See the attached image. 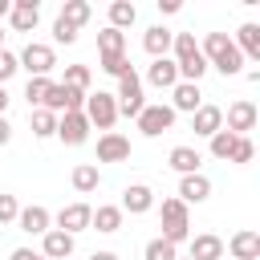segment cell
<instances>
[{
	"label": "cell",
	"mask_w": 260,
	"mask_h": 260,
	"mask_svg": "<svg viewBox=\"0 0 260 260\" xmlns=\"http://www.w3.org/2000/svg\"><path fill=\"white\" fill-rule=\"evenodd\" d=\"M16 65L28 69V77H49V73L57 69V53H53V45H45V41H28V45L20 49Z\"/></svg>",
	"instance_id": "1"
},
{
	"label": "cell",
	"mask_w": 260,
	"mask_h": 260,
	"mask_svg": "<svg viewBox=\"0 0 260 260\" xmlns=\"http://www.w3.org/2000/svg\"><path fill=\"white\" fill-rule=\"evenodd\" d=\"M81 114H85V122H89V126H98V130H110V126L118 122V98H114V93H106V89H98V93H85V106H81Z\"/></svg>",
	"instance_id": "2"
},
{
	"label": "cell",
	"mask_w": 260,
	"mask_h": 260,
	"mask_svg": "<svg viewBox=\"0 0 260 260\" xmlns=\"http://www.w3.org/2000/svg\"><path fill=\"white\" fill-rule=\"evenodd\" d=\"M118 114H126V118H138L142 110H146V98H142V77L130 69L126 77H118Z\"/></svg>",
	"instance_id": "3"
},
{
	"label": "cell",
	"mask_w": 260,
	"mask_h": 260,
	"mask_svg": "<svg viewBox=\"0 0 260 260\" xmlns=\"http://www.w3.org/2000/svg\"><path fill=\"white\" fill-rule=\"evenodd\" d=\"M134 122H138V130H142L146 138H158V134H167V130L175 126V110L158 102V106H146V110H142Z\"/></svg>",
	"instance_id": "4"
},
{
	"label": "cell",
	"mask_w": 260,
	"mask_h": 260,
	"mask_svg": "<svg viewBox=\"0 0 260 260\" xmlns=\"http://www.w3.org/2000/svg\"><path fill=\"white\" fill-rule=\"evenodd\" d=\"M256 118H260V114H256V106H252L248 98H244V102H232V106H228V126H223V130H232L236 138H248V130H256Z\"/></svg>",
	"instance_id": "5"
},
{
	"label": "cell",
	"mask_w": 260,
	"mask_h": 260,
	"mask_svg": "<svg viewBox=\"0 0 260 260\" xmlns=\"http://www.w3.org/2000/svg\"><path fill=\"white\" fill-rule=\"evenodd\" d=\"M89 215H93V207H89V203H65V207L57 211V232L77 236V232H85V228H89Z\"/></svg>",
	"instance_id": "6"
},
{
	"label": "cell",
	"mask_w": 260,
	"mask_h": 260,
	"mask_svg": "<svg viewBox=\"0 0 260 260\" xmlns=\"http://www.w3.org/2000/svg\"><path fill=\"white\" fill-rule=\"evenodd\" d=\"M57 138H61L65 146H81V142L89 138L85 114H81V110H77V114H61V118H57Z\"/></svg>",
	"instance_id": "7"
},
{
	"label": "cell",
	"mask_w": 260,
	"mask_h": 260,
	"mask_svg": "<svg viewBox=\"0 0 260 260\" xmlns=\"http://www.w3.org/2000/svg\"><path fill=\"white\" fill-rule=\"evenodd\" d=\"M130 158V138L118 130H106L98 138V162H126Z\"/></svg>",
	"instance_id": "8"
},
{
	"label": "cell",
	"mask_w": 260,
	"mask_h": 260,
	"mask_svg": "<svg viewBox=\"0 0 260 260\" xmlns=\"http://www.w3.org/2000/svg\"><path fill=\"white\" fill-rule=\"evenodd\" d=\"M118 207H122V215H126V211H130V215H146V211L154 207V191H150L146 183H130V187L122 191V203H118Z\"/></svg>",
	"instance_id": "9"
},
{
	"label": "cell",
	"mask_w": 260,
	"mask_h": 260,
	"mask_svg": "<svg viewBox=\"0 0 260 260\" xmlns=\"http://www.w3.org/2000/svg\"><path fill=\"white\" fill-rule=\"evenodd\" d=\"M146 81H150L154 89H175V85H179V65H175L171 57H154L150 69H146Z\"/></svg>",
	"instance_id": "10"
},
{
	"label": "cell",
	"mask_w": 260,
	"mask_h": 260,
	"mask_svg": "<svg viewBox=\"0 0 260 260\" xmlns=\"http://www.w3.org/2000/svg\"><path fill=\"white\" fill-rule=\"evenodd\" d=\"M175 199H183L187 207H191V203L211 199V179H207V175H183V179H179V195H175Z\"/></svg>",
	"instance_id": "11"
},
{
	"label": "cell",
	"mask_w": 260,
	"mask_h": 260,
	"mask_svg": "<svg viewBox=\"0 0 260 260\" xmlns=\"http://www.w3.org/2000/svg\"><path fill=\"white\" fill-rule=\"evenodd\" d=\"M8 20H12L16 32H32V28L41 24V8H37V0H12Z\"/></svg>",
	"instance_id": "12"
},
{
	"label": "cell",
	"mask_w": 260,
	"mask_h": 260,
	"mask_svg": "<svg viewBox=\"0 0 260 260\" xmlns=\"http://www.w3.org/2000/svg\"><path fill=\"white\" fill-rule=\"evenodd\" d=\"M203 106V93H199V85H191V81H179L175 89H171V110L175 114H195Z\"/></svg>",
	"instance_id": "13"
},
{
	"label": "cell",
	"mask_w": 260,
	"mask_h": 260,
	"mask_svg": "<svg viewBox=\"0 0 260 260\" xmlns=\"http://www.w3.org/2000/svg\"><path fill=\"white\" fill-rule=\"evenodd\" d=\"M191 130H195V134H203V138H211L215 130H223V110L203 102V106L191 114Z\"/></svg>",
	"instance_id": "14"
},
{
	"label": "cell",
	"mask_w": 260,
	"mask_h": 260,
	"mask_svg": "<svg viewBox=\"0 0 260 260\" xmlns=\"http://www.w3.org/2000/svg\"><path fill=\"white\" fill-rule=\"evenodd\" d=\"M41 256H45V260H65V256H73V236L49 228V232L41 236Z\"/></svg>",
	"instance_id": "15"
},
{
	"label": "cell",
	"mask_w": 260,
	"mask_h": 260,
	"mask_svg": "<svg viewBox=\"0 0 260 260\" xmlns=\"http://www.w3.org/2000/svg\"><path fill=\"white\" fill-rule=\"evenodd\" d=\"M16 223H20V232H28V236H45V232H49V223H53V215H49L41 203H32V207H20Z\"/></svg>",
	"instance_id": "16"
},
{
	"label": "cell",
	"mask_w": 260,
	"mask_h": 260,
	"mask_svg": "<svg viewBox=\"0 0 260 260\" xmlns=\"http://www.w3.org/2000/svg\"><path fill=\"white\" fill-rule=\"evenodd\" d=\"M236 49H240V57L244 61H260V24H240V32H236V41H232Z\"/></svg>",
	"instance_id": "17"
},
{
	"label": "cell",
	"mask_w": 260,
	"mask_h": 260,
	"mask_svg": "<svg viewBox=\"0 0 260 260\" xmlns=\"http://www.w3.org/2000/svg\"><path fill=\"white\" fill-rule=\"evenodd\" d=\"M228 252H232V260H260V236L256 232H236L228 240Z\"/></svg>",
	"instance_id": "18"
},
{
	"label": "cell",
	"mask_w": 260,
	"mask_h": 260,
	"mask_svg": "<svg viewBox=\"0 0 260 260\" xmlns=\"http://www.w3.org/2000/svg\"><path fill=\"white\" fill-rule=\"evenodd\" d=\"M171 41H175V32L162 28V24H150V28L142 32V49H146L150 57H167V53H171Z\"/></svg>",
	"instance_id": "19"
},
{
	"label": "cell",
	"mask_w": 260,
	"mask_h": 260,
	"mask_svg": "<svg viewBox=\"0 0 260 260\" xmlns=\"http://www.w3.org/2000/svg\"><path fill=\"white\" fill-rule=\"evenodd\" d=\"M89 228H98V232L114 236V232L122 228V207H118V203H102V207L89 215Z\"/></svg>",
	"instance_id": "20"
},
{
	"label": "cell",
	"mask_w": 260,
	"mask_h": 260,
	"mask_svg": "<svg viewBox=\"0 0 260 260\" xmlns=\"http://www.w3.org/2000/svg\"><path fill=\"white\" fill-rule=\"evenodd\" d=\"M223 256V240L203 232V236H191V260H219Z\"/></svg>",
	"instance_id": "21"
},
{
	"label": "cell",
	"mask_w": 260,
	"mask_h": 260,
	"mask_svg": "<svg viewBox=\"0 0 260 260\" xmlns=\"http://www.w3.org/2000/svg\"><path fill=\"white\" fill-rule=\"evenodd\" d=\"M167 162H171L179 175H199V162H203V158H199V150H195V146H175Z\"/></svg>",
	"instance_id": "22"
},
{
	"label": "cell",
	"mask_w": 260,
	"mask_h": 260,
	"mask_svg": "<svg viewBox=\"0 0 260 260\" xmlns=\"http://www.w3.org/2000/svg\"><path fill=\"white\" fill-rule=\"evenodd\" d=\"M69 179H73V191H77V195H89V191H98V183H102V175H98L93 162H77Z\"/></svg>",
	"instance_id": "23"
},
{
	"label": "cell",
	"mask_w": 260,
	"mask_h": 260,
	"mask_svg": "<svg viewBox=\"0 0 260 260\" xmlns=\"http://www.w3.org/2000/svg\"><path fill=\"white\" fill-rule=\"evenodd\" d=\"M134 20H138V8H134L130 0H114V4H110V28L122 32V28H130Z\"/></svg>",
	"instance_id": "24"
},
{
	"label": "cell",
	"mask_w": 260,
	"mask_h": 260,
	"mask_svg": "<svg viewBox=\"0 0 260 260\" xmlns=\"http://www.w3.org/2000/svg\"><path fill=\"white\" fill-rule=\"evenodd\" d=\"M171 61L175 65H183V61H191V57H199V45H195V32H175V41H171Z\"/></svg>",
	"instance_id": "25"
},
{
	"label": "cell",
	"mask_w": 260,
	"mask_h": 260,
	"mask_svg": "<svg viewBox=\"0 0 260 260\" xmlns=\"http://www.w3.org/2000/svg\"><path fill=\"white\" fill-rule=\"evenodd\" d=\"M207 65H215L223 77H236V73H244V57H240V49H236V45H228V49H223L215 61H207Z\"/></svg>",
	"instance_id": "26"
},
{
	"label": "cell",
	"mask_w": 260,
	"mask_h": 260,
	"mask_svg": "<svg viewBox=\"0 0 260 260\" xmlns=\"http://www.w3.org/2000/svg\"><path fill=\"white\" fill-rule=\"evenodd\" d=\"M98 65H102V73H110V77H126V73L134 69L126 53H98Z\"/></svg>",
	"instance_id": "27"
},
{
	"label": "cell",
	"mask_w": 260,
	"mask_h": 260,
	"mask_svg": "<svg viewBox=\"0 0 260 260\" xmlns=\"http://www.w3.org/2000/svg\"><path fill=\"white\" fill-rule=\"evenodd\" d=\"M57 20H65V24L81 28V24L89 20V4H85V0H65V4H61V16H57Z\"/></svg>",
	"instance_id": "28"
},
{
	"label": "cell",
	"mask_w": 260,
	"mask_h": 260,
	"mask_svg": "<svg viewBox=\"0 0 260 260\" xmlns=\"http://www.w3.org/2000/svg\"><path fill=\"white\" fill-rule=\"evenodd\" d=\"M162 228H187V203L183 199H162Z\"/></svg>",
	"instance_id": "29"
},
{
	"label": "cell",
	"mask_w": 260,
	"mask_h": 260,
	"mask_svg": "<svg viewBox=\"0 0 260 260\" xmlns=\"http://www.w3.org/2000/svg\"><path fill=\"white\" fill-rule=\"evenodd\" d=\"M98 53H126V32H118V28H102L98 32Z\"/></svg>",
	"instance_id": "30"
},
{
	"label": "cell",
	"mask_w": 260,
	"mask_h": 260,
	"mask_svg": "<svg viewBox=\"0 0 260 260\" xmlns=\"http://www.w3.org/2000/svg\"><path fill=\"white\" fill-rule=\"evenodd\" d=\"M32 134H37V138H53V134H57V114L32 110Z\"/></svg>",
	"instance_id": "31"
},
{
	"label": "cell",
	"mask_w": 260,
	"mask_h": 260,
	"mask_svg": "<svg viewBox=\"0 0 260 260\" xmlns=\"http://www.w3.org/2000/svg\"><path fill=\"white\" fill-rule=\"evenodd\" d=\"M146 260H179V248L175 244H167L162 236H154L150 244H146V252H142Z\"/></svg>",
	"instance_id": "32"
},
{
	"label": "cell",
	"mask_w": 260,
	"mask_h": 260,
	"mask_svg": "<svg viewBox=\"0 0 260 260\" xmlns=\"http://www.w3.org/2000/svg\"><path fill=\"white\" fill-rule=\"evenodd\" d=\"M232 146H236V134H232V130H215V134H211V154H215V158L228 162V158H232Z\"/></svg>",
	"instance_id": "33"
},
{
	"label": "cell",
	"mask_w": 260,
	"mask_h": 260,
	"mask_svg": "<svg viewBox=\"0 0 260 260\" xmlns=\"http://www.w3.org/2000/svg\"><path fill=\"white\" fill-rule=\"evenodd\" d=\"M49 77H28V85H24V98H28V106H37L41 110V102H45V93H49Z\"/></svg>",
	"instance_id": "34"
},
{
	"label": "cell",
	"mask_w": 260,
	"mask_h": 260,
	"mask_svg": "<svg viewBox=\"0 0 260 260\" xmlns=\"http://www.w3.org/2000/svg\"><path fill=\"white\" fill-rule=\"evenodd\" d=\"M89 65H65V85H77V89H89Z\"/></svg>",
	"instance_id": "35"
},
{
	"label": "cell",
	"mask_w": 260,
	"mask_h": 260,
	"mask_svg": "<svg viewBox=\"0 0 260 260\" xmlns=\"http://www.w3.org/2000/svg\"><path fill=\"white\" fill-rule=\"evenodd\" d=\"M252 158H256L252 138H236V146H232V158H228V162H240V167H244V162H252Z\"/></svg>",
	"instance_id": "36"
},
{
	"label": "cell",
	"mask_w": 260,
	"mask_h": 260,
	"mask_svg": "<svg viewBox=\"0 0 260 260\" xmlns=\"http://www.w3.org/2000/svg\"><path fill=\"white\" fill-rule=\"evenodd\" d=\"M16 215H20L16 195H0V223H16Z\"/></svg>",
	"instance_id": "37"
},
{
	"label": "cell",
	"mask_w": 260,
	"mask_h": 260,
	"mask_svg": "<svg viewBox=\"0 0 260 260\" xmlns=\"http://www.w3.org/2000/svg\"><path fill=\"white\" fill-rule=\"evenodd\" d=\"M53 41H57V45H73V41H77V28L65 24V20H53Z\"/></svg>",
	"instance_id": "38"
},
{
	"label": "cell",
	"mask_w": 260,
	"mask_h": 260,
	"mask_svg": "<svg viewBox=\"0 0 260 260\" xmlns=\"http://www.w3.org/2000/svg\"><path fill=\"white\" fill-rule=\"evenodd\" d=\"M16 69H20V65H16V53H8V49H0V85H4V81H8V77H12Z\"/></svg>",
	"instance_id": "39"
},
{
	"label": "cell",
	"mask_w": 260,
	"mask_h": 260,
	"mask_svg": "<svg viewBox=\"0 0 260 260\" xmlns=\"http://www.w3.org/2000/svg\"><path fill=\"white\" fill-rule=\"evenodd\" d=\"M8 260H45L41 252H32V248H12V256Z\"/></svg>",
	"instance_id": "40"
},
{
	"label": "cell",
	"mask_w": 260,
	"mask_h": 260,
	"mask_svg": "<svg viewBox=\"0 0 260 260\" xmlns=\"http://www.w3.org/2000/svg\"><path fill=\"white\" fill-rule=\"evenodd\" d=\"M8 142H12V122L0 118V146H8Z\"/></svg>",
	"instance_id": "41"
},
{
	"label": "cell",
	"mask_w": 260,
	"mask_h": 260,
	"mask_svg": "<svg viewBox=\"0 0 260 260\" xmlns=\"http://www.w3.org/2000/svg\"><path fill=\"white\" fill-rule=\"evenodd\" d=\"M158 12H167V16L179 12V0H158Z\"/></svg>",
	"instance_id": "42"
},
{
	"label": "cell",
	"mask_w": 260,
	"mask_h": 260,
	"mask_svg": "<svg viewBox=\"0 0 260 260\" xmlns=\"http://www.w3.org/2000/svg\"><path fill=\"white\" fill-rule=\"evenodd\" d=\"M8 102H12V98H8V89L0 85V118H4V110H8Z\"/></svg>",
	"instance_id": "43"
},
{
	"label": "cell",
	"mask_w": 260,
	"mask_h": 260,
	"mask_svg": "<svg viewBox=\"0 0 260 260\" xmlns=\"http://www.w3.org/2000/svg\"><path fill=\"white\" fill-rule=\"evenodd\" d=\"M8 12H12V0H0V20H4Z\"/></svg>",
	"instance_id": "44"
},
{
	"label": "cell",
	"mask_w": 260,
	"mask_h": 260,
	"mask_svg": "<svg viewBox=\"0 0 260 260\" xmlns=\"http://www.w3.org/2000/svg\"><path fill=\"white\" fill-rule=\"evenodd\" d=\"M89 260H118V256H114V252H93Z\"/></svg>",
	"instance_id": "45"
},
{
	"label": "cell",
	"mask_w": 260,
	"mask_h": 260,
	"mask_svg": "<svg viewBox=\"0 0 260 260\" xmlns=\"http://www.w3.org/2000/svg\"><path fill=\"white\" fill-rule=\"evenodd\" d=\"M0 49H4V32H0Z\"/></svg>",
	"instance_id": "46"
},
{
	"label": "cell",
	"mask_w": 260,
	"mask_h": 260,
	"mask_svg": "<svg viewBox=\"0 0 260 260\" xmlns=\"http://www.w3.org/2000/svg\"><path fill=\"white\" fill-rule=\"evenodd\" d=\"M187 260H191V256H187Z\"/></svg>",
	"instance_id": "47"
}]
</instances>
